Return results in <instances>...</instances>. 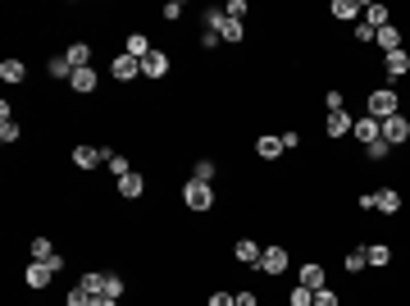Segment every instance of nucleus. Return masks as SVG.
I'll list each match as a JSON object with an SVG mask.
<instances>
[{
  "instance_id": "nucleus-1",
  "label": "nucleus",
  "mask_w": 410,
  "mask_h": 306,
  "mask_svg": "<svg viewBox=\"0 0 410 306\" xmlns=\"http://www.w3.org/2000/svg\"><path fill=\"white\" fill-rule=\"evenodd\" d=\"M369 114H374L378 124L392 119V114H401V96L392 87H374V92H369Z\"/></svg>"
},
{
  "instance_id": "nucleus-2",
  "label": "nucleus",
  "mask_w": 410,
  "mask_h": 306,
  "mask_svg": "<svg viewBox=\"0 0 410 306\" xmlns=\"http://www.w3.org/2000/svg\"><path fill=\"white\" fill-rule=\"evenodd\" d=\"M183 201H187V210H210L215 206V187L201 183V178H187L183 183Z\"/></svg>"
},
{
  "instance_id": "nucleus-3",
  "label": "nucleus",
  "mask_w": 410,
  "mask_h": 306,
  "mask_svg": "<svg viewBox=\"0 0 410 306\" xmlns=\"http://www.w3.org/2000/svg\"><path fill=\"white\" fill-rule=\"evenodd\" d=\"M410 137V119L406 114H392V119H383V142L388 146H401Z\"/></svg>"
},
{
  "instance_id": "nucleus-4",
  "label": "nucleus",
  "mask_w": 410,
  "mask_h": 306,
  "mask_svg": "<svg viewBox=\"0 0 410 306\" xmlns=\"http://www.w3.org/2000/svg\"><path fill=\"white\" fill-rule=\"evenodd\" d=\"M109 74L119 78V83H132V78H141V60H132L128 51L114 55V65H109Z\"/></svg>"
},
{
  "instance_id": "nucleus-5",
  "label": "nucleus",
  "mask_w": 410,
  "mask_h": 306,
  "mask_svg": "<svg viewBox=\"0 0 410 306\" xmlns=\"http://www.w3.org/2000/svg\"><path fill=\"white\" fill-rule=\"evenodd\" d=\"M351 137H356L360 146H374L378 137H383V124H378L374 114H365V119H356V128H351Z\"/></svg>"
},
{
  "instance_id": "nucleus-6",
  "label": "nucleus",
  "mask_w": 410,
  "mask_h": 306,
  "mask_svg": "<svg viewBox=\"0 0 410 306\" xmlns=\"http://www.w3.org/2000/svg\"><path fill=\"white\" fill-rule=\"evenodd\" d=\"M164 74H169V55H164V51H151L146 60H141V78H151V83H160Z\"/></svg>"
},
{
  "instance_id": "nucleus-7",
  "label": "nucleus",
  "mask_w": 410,
  "mask_h": 306,
  "mask_svg": "<svg viewBox=\"0 0 410 306\" xmlns=\"http://www.w3.org/2000/svg\"><path fill=\"white\" fill-rule=\"evenodd\" d=\"M73 164L78 169H96V164H105V146H73Z\"/></svg>"
},
{
  "instance_id": "nucleus-8",
  "label": "nucleus",
  "mask_w": 410,
  "mask_h": 306,
  "mask_svg": "<svg viewBox=\"0 0 410 306\" xmlns=\"http://www.w3.org/2000/svg\"><path fill=\"white\" fill-rule=\"evenodd\" d=\"M287 270V247H265L260 256V274H283Z\"/></svg>"
},
{
  "instance_id": "nucleus-9",
  "label": "nucleus",
  "mask_w": 410,
  "mask_h": 306,
  "mask_svg": "<svg viewBox=\"0 0 410 306\" xmlns=\"http://www.w3.org/2000/svg\"><path fill=\"white\" fill-rule=\"evenodd\" d=\"M233 256H238L242 265H251V270H260V256H265V247H260L256 238H242L238 247H233Z\"/></svg>"
},
{
  "instance_id": "nucleus-10",
  "label": "nucleus",
  "mask_w": 410,
  "mask_h": 306,
  "mask_svg": "<svg viewBox=\"0 0 410 306\" xmlns=\"http://www.w3.org/2000/svg\"><path fill=\"white\" fill-rule=\"evenodd\" d=\"M374 210H378V215H397V210H401V192H397V187H378V192H374Z\"/></svg>"
},
{
  "instance_id": "nucleus-11",
  "label": "nucleus",
  "mask_w": 410,
  "mask_h": 306,
  "mask_svg": "<svg viewBox=\"0 0 410 306\" xmlns=\"http://www.w3.org/2000/svg\"><path fill=\"white\" fill-rule=\"evenodd\" d=\"M351 128H356V119H351L346 110H337V114H328V124H324V133L333 137V142H337V137H346Z\"/></svg>"
},
{
  "instance_id": "nucleus-12",
  "label": "nucleus",
  "mask_w": 410,
  "mask_h": 306,
  "mask_svg": "<svg viewBox=\"0 0 410 306\" xmlns=\"http://www.w3.org/2000/svg\"><path fill=\"white\" fill-rule=\"evenodd\" d=\"M23 279H28V288H46V284L55 279V270H51V261H33Z\"/></svg>"
},
{
  "instance_id": "nucleus-13",
  "label": "nucleus",
  "mask_w": 410,
  "mask_h": 306,
  "mask_svg": "<svg viewBox=\"0 0 410 306\" xmlns=\"http://www.w3.org/2000/svg\"><path fill=\"white\" fill-rule=\"evenodd\" d=\"M141 192H146V178H141L137 169H132L128 178H119V197H123V201H137Z\"/></svg>"
},
{
  "instance_id": "nucleus-14",
  "label": "nucleus",
  "mask_w": 410,
  "mask_h": 306,
  "mask_svg": "<svg viewBox=\"0 0 410 306\" xmlns=\"http://www.w3.org/2000/svg\"><path fill=\"white\" fill-rule=\"evenodd\" d=\"M383 69H388V78L410 74V51H392V55H383Z\"/></svg>"
},
{
  "instance_id": "nucleus-15",
  "label": "nucleus",
  "mask_w": 410,
  "mask_h": 306,
  "mask_svg": "<svg viewBox=\"0 0 410 306\" xmlns=\"http://www.w3.org/2000/svg\"><path fill=\"white\" fill-rule=\"evenodd\" d=\"M365 261H369V270H383V265L392 261V247H388V242H369V247H365Z\"/></svg>"
},
{
  "instance_id": "nucleus-16",
  "label": "nucleus",
  "mask_w": 410,
  "mask_h": 306,
  "mask_svg": "<svg viewBox=\"0 0 410 306\" xmlns=\"http://www.w3.org/2000/svg\"><path fill=\"white\" fill-rule=\"evenodd\" d=\"M23 78H28V65H23L19 55H10V60L0 65V83H23Z\"/></svg>"
},
{
  "instance_id": "nucleus-17",
  "label": "nucleus",
  "mask_w": 410,
  "mask_h": 306,
  "mask_svg": "<svg viewBox=\"0 0 410 306\" xmlns=\"http://www.w3.org/2000/svg\"><path fill=\"white\" fill-rule=\"evenodd\" d=\"M374 46H378V51H401V33H397V28H392V23H388V28H378V33H374Z\"/></svg>"
},
{
  "instance_id": "nucleus-18",
  "label": "nucleus",
  "mask_w": 410,
  "mask_h": 306,
  "mask_svg": "<svg viewBox=\"0 0 410 306\" xmlns=\"http://www.w3.org/2000/svg\"><path fill=\"white\" fill-rule=\"evenodd\" d=\"M64 60H69L73 69H91V46H87V42H73V46L64 51Z\"/></svg>"
},
{
  "instance_id": "nucleus-19",
  "label": "nucleus",
  "mask_w": 410,
  "mask_h": 306,
  "mask_svg": "<svg viewBox=\"0 0 410 306\" xmlns=\"http://www.w3.org/2000/svg\"><path fill=\"white\" fill-rule=\"evenodd\" d=\"M69 87H73V92H82V96H87V92H96V69H73Z\"/></svg>"
},
{
  "instance_id": "nucleus-20",
  "label": "nucleus",
  "mask_w": 410,
  "mask_h": 306,
  "mask_svg": "<svg viewBox=\"0 0 410 306\" xmlns=\"http://www.w3.org/2000/svg\"><path fill=\"white\" fill-rule=\"evenodd\" d=\"M360 10H365V5H356V0H333L328 14H333L337 23H351V19H360Z\"/></svg>"
},
{
  "instance_id": "nucleus-21",
  "label": "nucleus",
  "mask_w": 410,
  "mask_h": 306,
  "mask_svg": "<svg viewBox=\"0 0 410 306\" xmlns=\"http://www.w3.org/2000/svg\"><path fill=\"white\" fill-rule=\"evenodd\" d=\"M360 23H369V28H388V5H365V10H360Z\"/></svg>"
},
{
  "instance_id": "nucleus-22",
  "label": "nucleus",
  "mask_w": 410,
  "mask_h": 306,
  "mask_svg": "<svg viewBox=\"0 0 410 306\" xmlns=\"http://www.w3.org/2000/svg\"><path fill=\"white\" fill-rule=\"evenodd\" d=\"M256 155L260 160H278L283 155V137H269V133H265V137L256 142Z\"/></svg>"
},
{
  "instance_id": "nucleus-23",
  "label": "nucleus",
  "mask_w": 410,
  "mask_h": 306,
  "mask_svg": "<svg viewBox=\"0 0 410 306\" xmlns=\"http://www.w3.org/2000/svg\"><path fill=\"white\" fill-rule=\"evenodd\" d=\"M301 288L319 293V288H324V265H301Z\"/></svg>"
},
{
  "instance_id": "nucleus-24",
  "label": "nucleus",
  "mask_w": 410,
  "mask_h": 306,
  "mask_svg": "<svg viewBox=\"0 0 410 306\" xmlns=\"http://www.w3.org/2000/svg\"><path fill=\"white\" fill-rule=\"evenodd\" d=\"M242 37H247V28H242L238 19H224V28H219V42H224V46H238Z\"/></svg>"
},
{
  "instance_id": "nucleus-25",
  "label": "nucleus",
  "mask_w": 410,
  "mask_h": 306,
  "mask_svg": "<svg viewBox=\"0 0 410 306\" xmlns=\"http://www.w3.org/2000/svg\"><path fill=\"white\" fill-rule=\"evenodd\" d=\"M46 74L60 78V83H69V78H73V65H69L64 55H55V60H46Z\"/></svg>"
},
{
  "instance_id": "nucleus-26",
  "label": "nucleus",
  "mask_w": 410,
  "mask_h": 306,
  "mask_svg": "<svg viewBox=\"0 0 410 306\" xmlns=\"http://www.w3.org/2000/svg\"><path fill=\"white\" fill-rule=\"evenodd\" d=\"M123 51H128L132 60H146V55H151V42H146V37H141V33H132L128 42H123Z\"/></svg>"
},
{
  "instance_id": "nucleus-27",
  "label": "nucleus",
  "mask_w": 410,
  "mask_h": 306,
  "mask_svg": "<svg viewBox=\"0 0 410 306\" xmlns=\"http://www.w3.org/2000/svg\"><path fill=\"white\" fill-rule=\"evenodd\" d=\"M105 169H109L114 178H128V174H132V160H128V155H119V151H114V155L105 160Z\"/></svg>"
},
{
  "instance_id": "nucleus-28",
  "label": "nucleus",
  "mask_w": 410,
  "mask_h": 306,
  "mask_svg": "<svg viewBox=\"0 0 410 306\" xmlns=\"http://www.w3.org/2000/svg\"><path fill=\"white\" fill-rule=\"evenodd\" d=\"M82 288H87L91 297H105V274H100V270H87V274H82Z\"/></svg>"
},
{
  "instance_id": "nucleus-29",
  "label": "nucleus",
  "mask_w": 410,
  "mask_h": 306,
  "mask_svg": "<svg viewBox=\"0 0 410 306\" xmlns=\"http://www.w3.org/2000/svg\"><path fill=\"white\" fill-rule=\"evenodd\" d=\"M51 256H60V252H55V242L51 238H33V261H51Z\"/></svg>"
},
{
  "instance_id": "nucleus-30",
  "label": "nucleus",
  "mask_w": 410,
  "mask_h": 306,
  "mask_svg": "<svg viewBox=\"0 0 410 306\" xmlns=\"http://www.w3.org/2000/svg\"><path fill=\"white\" fill-rule=\"evenodd\" d=\"M91 302H96V297L87 293L82 284H73V288H69V302H64V306H91Z\"/></svg>"
},
{
  "instance_id": "nucleus-31",
  "label": "nucleus",
  "mask_w": 410,
  "mask_h": 306,
  "mask_svg": "<svg viewBox=\"0 0 410 306\" xmlns=\"http://www.w3.org/2000/svg\"><path fill=\"white\" fill-rule=\"evenodd\" d=\"M192 178H201V183H215V160H196V164H192Z\"/></svg>"
},
{
  "instance_id": "nucleus-32",
  "label": "nucleus",
  "mask_w": 410,
  "mask_h": 306,
  "mask_svg": "<svg viewBox=\"0 0 410 306\" xmlns=\"http://www.w3.org/2000/svg\"><path fill=\"white\" fill-rule=\"evenodd\" d=\"M346 270H351V274L369 270V261H365V247H356V252H346Z\"/></svg>"
},
{
  "instance_id": "nucleus-33",
  "label": "nucleus",
  "mask_w": 410,
  "mask_h": 306,
  "mask_svg": "<svg viewBox=\"0 0 410 306\" xmlns=\"http://www.w3.org/2000/svg\"><path fill=\"white\" fill-rule=\"evenodd\" d=\"M287 302H292V306H314V293H310V288H301V284H296V288H292V297H287Z\"/></svg>"
},
{
  "instance_id": "nucleus-34",
  "label": "nucleus",
  "mask_w": 410,
  "mask_h": 306,
  "mask_svg": "<svg viewBox=\"0 0 410 306\" xmlns=\"http://www.w3.org/2000/svg\"><path fill=\"white\" fill-rule=\"evenodd\" d=\"M0 142H5V146L19 142V124H14V119H0Z\"/></svg>"
},
{
  "instance_id": "nucleus-35",
  "label": "nucleus",
  "mask_w": 410,
  "mask_h": 306,
  "mask_svg": "<svg viewBox=\"0 0 410 306\" xmlns=\"http://www.w3.org/2000/svg\"><path fill=\"white\" fill-rule=\"evenodd\" d=\"M365 151H369V160H388V155H392V146L383 142V137H378L374 146H365Z\"/></svg>"
},
{
  "instance_id": "nucleus-36",
  "label": "nucleus",
  "mask_w": 410,
  "mask_h": 306,
  "mask_svg": "<svg viewBox=\"0 0 410 306\" xmlns=\"http://www.w3.org/2000/svg\"><path fill=\"white\" fill-rule=\"evenodd\" d=\"M105 297H123V279L119 274H105Z\"/></svg>"
},
{
  "instance_id": "nucleus-37",
  "label": "nucleus",
  "mask_w": 410,
  "mask_h": 306,
  "mask_svg": "<svg viewBox=\"0 0 410 306\" xmlns=\"http://www.w3.org/2000/svg\"><path fill=\"white\" fill-rule=\"evenodd\" d=\"M324 105H328V114H337V110H342V105H346V96H342V92H337V87H333V92H328V96H324Z\"/></svg>"
},
{
  "instance_id": "nucleus-38",
  "label": "nucleus",
  "mask_w": 410,
  "mask_h": 306,
  "mask_svg": "<svg viewBox=\"0 0 410 306\" xmlns=\"http://www.w3.org/2000/svg\"><path fill=\"white\" fill-rule=\"evenodd\" d=\"M224 14H228V19H238V23H242V14H247V0H228V5H224Z\"/></svg>"
},
{
  "instance_id": "nucleus-39",
  "label": "nucleus",
  "mask_w": 410,
  "mask_h": 306,
  "mask_svg": "<svg viewBox=\"0 0 410 306\" xmlns=\"http://www.w3.org/2000/svg\"><path fill=\"white\" fill-rule=\"evenodd\" d=\"M164 19H169V23L183 19V0H169V5H164Z\"/></svg>"
},
{
  "instance_id": "nucleus-40",
  "label": "nucleus",
  "mask_w": 410,
  "mask_h": 306,
  "mask_svg": "<svg viewBox=\"0 0 410 306\" xmlns=\"http://www.w3.org/2000/svg\"><path fill=\"white\" fill-rule=\"evenodd\" d=\"M356 42H360V46L374 42V28H369V23H356Z\"/></svg>"
},
{
  "instance_id": "nucleus-41",
  "label": "nucleus",
  "mask_w": 410,
  "mask_h": 306,
  "mask_svg": "<svg viewBox=\"0 0 410 306\" xmlns=\"http://www.w3.org/2000/svg\"><path fill=\"white\" fill-rule=\"evenodd\" d=\"M314 306H337V297L328 293V288H319V293H314Z\"/></svg>"
},
{
  "instance_id": "nucleus-42",
  "label": "nucleus",
  "mask_w": 410,
  "mask_h": 306,
  "mask_svg": "<svg viewBox=\"0 0 410 306\" xmlns=\"http://www.w3.org/2000/svg\"><path fill=\"white\" fill-rule=\"evenodd\" d=\"M205 306H238V297H228V293H215Z\"/></svg>"
},
{
  "instance_id": "nucleus-43",
  "label": "nucleus",
  "mask_w": 410,
  "mask_h": 306,
  "mask_svg": "<svg viewBox=\"0 0 410 306\" xmlns=\"http://www.w3.org/2000/svg\"><path fill=\"white\" fill-rule=\"evenodd\" d=\"M238 297V306H256V293H233Z\"/></svg>"
},
{
  "instance_id": "nucleus-44",
  "label": "nucleus",
  "mask_w": 410,
  "mask_h": 306,
  "mask_svg": "<svg viewBox=\"0 0 410 306\" xmlns=\"http://www.w3.org/2000/svg\"><path fill=\"white\" fill-rule=\"evenodd\" d=\"M91 306H119V297H96Z\"/></svg>"
}]
</instances>
